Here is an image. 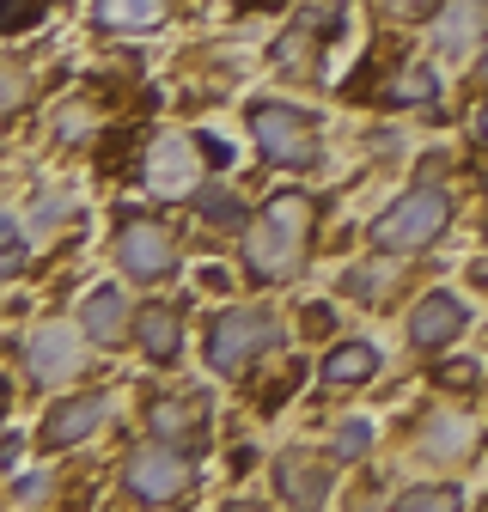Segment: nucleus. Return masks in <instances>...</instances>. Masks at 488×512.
Here are the masks:
<instances>
[{
    "mask_svg": "<svg viewBox=\"0 0 488 512\" xmlns=\"http://www.w3.org/2000/svg\"><path fill=\"white\" fill-rule=\"evenodd\" d=\"M305 244H312V202L287 189V196H275L251 220V232H244V269L257 281H287L305 263Z\"/></svg>",
    "mask_w": 488,
    "mask_h": 512,
    "instance_id": "1",
    "label": "nucleus"
},
{
    "mask_svg": "<svg viewBox=\"0 0 488 512\" xmlns=\"http://www.w3.org/2000/svg\"><path fill=\"white\" fill-rule=\"evenodd\" d=\"M452 220V202L440 196V189H409V196H397L379 220H373V244L379 250H421V244H434Z\"/></svg>",
    "mask_w": 488,
    "mask_h": 512,
    "instance_id": "2",
    "label": "nucleus"
},
{
    "mask_svg": "<svg viewBox=\"0 0 488 512\" xmlns=\"http://www.w3.org/2000/svg\"><path fill=\"white\" fill-rule=\"evenodd\" d=\"M251 135H257L263 159H269V165H281V171H305V165L318 159L312 116H305V110H287V104H257V110H251Z\"/></svg>",
    "mask_w": 488,
    "mask_h": 512,
    "instance_id": "3",
    "label": "nucleus"
},
{
    "mask_svg": "<svg viewBox=\"0 0 488 512\" xmlns=\"http://www.w3.org/2000/svg\"><path fill=\"white\" fill-rule=\"evenodd\" d=\"M269 348H275V317L269 311H226V317H214L208 360L220 372H251Z\"/></svg>",
    "mask_w": 488,
    "mask_h": 512,
    "instance_id": "4",
    "label": "nucleus"
},
{
    "mask_svg": "<svg viewBox=\"0 0 488 512\" xmlns=\"http://www.w3.org/2000/svg\"><path fill=\"white\" fill-rule=\"evenodd\" d=\"M122 482H129L135 500H177L183 488H190V464H183V452L171 439H159V445H141V452L129 458Z\"/></svg>",
    "mask_w": 488,
    "mask_h": 512,
    "instance_id": "5",
    "label": "nucleus"
},
{
    "mask_svg": "<svg viewBox=\"0 0 488 512\" xmlns=\"http://www.w3.org/2000/svg\"><path fill=\"white\" fill-rule=\"evenodd\" d=\"M116 263L129 269L135 281H165L177 269V238H171V226L129 220V226H122V238H116Z\"/></svg>",
    "mask_w": 488,
    "mask_h": 512,
    "instance_id": "6",
    "label": "nucleus"
},
{
    "mask_svg": "<svg viewBox=\"0 0 488 512\" xmlns=\"http://www.w3.org/2000/svg\"><path fill=\"white\" fill-rule=\"evenodd\" d=\"M104 415H110L104 397H74V403H61V409H49V421H43V445H49V452H68V445H80V439H92V433L104 427Z\"/></svg>",
    "mask_w": 488,
    "mask_h": 512,
    "instance_id": "7",
    "label": "nucleus"
},
{
    "mask_svg": "<svg viewBox=\"0 0 488 512\" xmlns=\"http://www.w3.org/2000/svg\"><path fill=\"white\" fill-rule=\"evenodd\" d=\"M458 336H464V305L452 293H427L415 305V317H409V342L415 348H446Z\"/></svg>",
    "mask_w": 488,
    "mask_h": 512,
    "instance_id": "8",
    "label": "nucleus"
},
{
    "mask_svg": "<svg viewBox=\"0 0 488 512\" xmlns=\"http://www.w3.org/2000/svg\"><path fill=\"white\" fill-rule=\"evenodd\" d=\"M25 366H31V378H37V384L68 378V372H80V348H74V336L61 330V324H49V330H37V336H31Z\"/></svg>",
    "mask_w": 488,
    "mask_h": 512,
    "instance_id": "9",
    "label": "nucleus"
},
{
    "mask_svg": "<svg viewBox=\"0 0 488 512\" xmlns=\"http://www.w3.org/2000/svg\"><path fill=\"white\" fill-rule=\"evenodd\" d=\"M190 165H196V147H190V141H159V147L147 153L141 177L159 189V196H183V189H196Z\"/></svg>",
    "mask_w": 488,
    "mask_h": 512,
    "instance_id": "10",
    "label": "nucleus"
},
{
    "mask_svg": "<svg viewBox=\"0 0 488 512\" xmlns=\"http://www.w3.org/2000/svg\"><path fill=\"white\" fill-rule=\"evenodd\" d=\"M275 488H281V500H293V506H318V500L330 494V476H324V464H312L305 452H287V458L275 464Z\"/></svg>",
    "mask_w": 488,
    "mask_h": 512,
    "instance_id": "11",
    "label": "nucleus"
},
{
    "mask_svg": "<svg viewBox=\"0 0 488 512\" xmlns=\"http://www.w3.org/2000/svg\"><path fill=\"white\" fill-rule=\"evenodd\" d=\"M482 25H488V7H482V0H452V7L440 13V25H434V37H440L446 55H464V49L482 37Z\"/></svg>",
    "mask_w": 488,
    "mask_h": 512,
    "instance_id": "12",
    "label": "nucleus"
},
{
    "mask_svg": "<svg viewBox=\"0 0 488 512\" xmlns=\"http://www.w3.org/2000/svg\"><path fill=\"white\" fill-rule=\"evenodd\" d=\"M122 317H129V305H122L116 287H98V293H86V305H80V324H86L92 342H116L122 330H129Z\"/></svg>",
    "mask_w": 488,
    "mask_h": 512,
    "instance_id": "13",
    "label": "nucleus"
},
{
    "mask_svg": "<svg viewBox=\"0 0 488 512\" xmlns=\"http://www.w3.org/2000/svg\"><path fill=\"white\" fill-rule=\"evenodd\" d=\"M135 336H141V348H147V360H177V342H183V330H177V311H165V305H153V311H141V324H135Z\"/></svg>",
    "mask_w": 488,
    "mask_h": 512,
    "instance_id": "14",
    "label": "nucleus"
},
{
    "mask_svg": "<svg viewBox=\"0 0 488 512\" xmlns=\"http://www.w3.org/2000/svg\"><path fill=\"white\" fill-rule=\"evenodd\" d=\"M373 372H379V354L366 348V342H336L330 360H324V378L330 384H366Z\"/></svg>",
    "mask_w": 488,
    "mask_h": 512,
    "instance_id": "15",
    "label": "nucleus"
},
{
    "mask_svg": "<svg viewBox=\"0 0 488 512\" xmlns=\"http://www.w3.org/2000/svg\"><path fill=\"white\" fill-rule=\"evenodd\" d=\"M98 19L110 31H147L165 19V0H98Z\"/></svg>",
    "mask_w": 488,
    "mask_h": 512,
    "instance_id": "16",
    "label": "nucleus"
},
{
    "mask_svg": "<svg viewBox=\"0 0 488 512\" xmlns=\"http://www.w3.org/2000/svg\"><path fill=\"white\" fill-rule=\"evenodd\" d=\"M153 433L159 439H196L202 433V409L196 403H153Z\"/></svg>",
    "mask_w": 488,
    "mask_h": 512,
    "instance_id": "17",
    "label": "nucleus"
},
{
    "mask_svg": "<svg viewBox=\"0 0 488 512\" xmlns=\"http://www.w3.org/2000/svg\"><path fill=\"white\" fill-rule=\"evenodd\" d=\"M196 214H202L208 226H238V220H244V202L232 196V189L208 183V189H196Z\"/></svg>",
    "mask_w": 488,
    "mask_h": 512,
    "instance_id": "18",
    "label": "nucleus"
},
{
    "mask_svg": "<svg viewBox=\"0 0 488 512\" xmlns=\"http://www.w3.org/2000/svg\"><path fill=\"white\" fill-rule=\"evenodd\" d=\"M391 104H427V98H440V74H427V68H403L391 86H385Z\"/></svg>",
    "mask_w": 488,
    "mask_h": 512,
    "instance_id": "19",
    "label": "nucleus"
},
{
    "mask_svg": "<svg viewBox=\"0 0 488 512\" xmlns=\"http://www.w3.org/2000/svg\"><path fill=\"white\" fill-rule=\"evenodd\" d=\"M464 494L452 488V482H427V488H409V494H397V506L403 512H415V506H458Z\"/></svg>",
    "mask_w": 488,
    "mask_h": 512,
    "instance_id": "20",
    "label": "nucleus"
},
{
    "mask_svg": "<svg viewBox=\"0 0 488 512\" xmlns=\"http://www.w3.org/2000/svg\"><path fill=\"white\" fill-rule=\"evenodd\" d=\"M342 13H348V0H312V7L299 13V25H312L318 37H336V25H342Z\"/></svg>",
    "mask_w": 488,
    "mask_h": 512,
    "instance_id": "21",
    "label": "nucleus"
},
{
    "mask_svg": "<svg viewBox=\"0 0 488 512\" xmlns=\"http://www.w3.org/2000/svg\"><path fill=\"white\" fill-rule=\"evenodd\" d=\"M43 7H49V0H0V25H7V31H31L43 19Z\"/></svg>",
    "mask_w": 488,
    "mask_h": 512,
    "instance_id": "22",
    "label": "nucleus"
},
{
    "mask_svg": "<svg viewBox=\"0 0 488 512\" xmlns=\"http://www.w3.org/2000/svg\"><path fill=\"white\" fill-rule=\"evenodd\" d=\"M366 439H373V433H366V421H354V427H342V433H336V458H342V464H354V458L366 452Z\"/></svg>",
    "mask_w": 488,
    "mask_h": 512,
    "instance_id": "23",
    "label": "nucleus"
},
{
    "mask_svg": "<svg viewBox=\"0 0 488 512\" xmlns=\"http://www.w3.org/2000/svg\"><path fill=\"white\" fill-rule=\"evenodd\" d=\"M440 0H379V13L385 19H421V13H434Z\"/></svg>",
    "mask_w": 488,
    "mask_h": 512,
    "instance_id": "24",
    "label": "nucleus"
},
{
    "mask_svg": "<svg viewBox=\"0 0 488 512\" xmlns=\"http://www.w3.org/2000/svg\"><path fill=\"white\" fill-rule=\"evenodd\" d=\"M0 269H7V275H19V269H25V238H19L13 226H7V256H0Z\"/></svg>",
    "mask_w": 488,
    "mask_h": 512,
    "instance_id": "25",
    "label": "nucleus"
},
{
    "mask_svg": "<svg viewBox=\"0 0 488 512\" xmlns=\"http://www.w3.org/2000/svg\"><path fill=\"white\" fill-rule=\"evenodd\" d=\"M446 384H452V391H470V384H476L470 360H446Z\"/></svg>",
    "mask_w": 488,
    "mask_h": 512,
    "instance_id": "26",
    "label": "nucleus"
},
{
    "mask_svg": "<svg viewBox=\"0 0 488 512\" xmlns=\"http://www.w3.org/2000/svg\"><path fill=\"white\" fill-rule=\"evenodd\" d=\"M330 305H305V330H312V336H330Z\"/></svg>",
    "mask_w": 488,
    "mask_h": 512,
    "instance_id": "27",
    "label": "nucleus"
},
{
    "mask_svg": "<svg viewBox=\"0 0 488 512\" xmlns=\"http://www.w3.org/2000/svg\"><path fill=\"white\" fill-rule=\"evenodd\" d=\"M476 128H482V141H488V98H482V110H476Z\"/></svg>",
    "mask_w": 488,
    "mask_h": 512,
    "instance_id": "28",
    "label": "nucleus"
},
{
    "mask_svg": "<svg viewBox=\"0 0 488 512\" xmlns=\"http://www.w3.org/2000/svg\"><path fill=\"white\" fill-rule=\"evenodd\" d=\"M244 7H281V0H244Z\"/></svg>",
    "mask_w": 488,
    "mask_h": 512,
    "instance_id": "29",
    "label": "nucleus"
}]
</instances>
